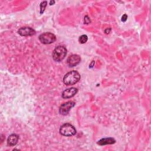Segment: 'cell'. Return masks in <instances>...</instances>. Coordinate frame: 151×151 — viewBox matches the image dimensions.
<instances>
[{
	"instance_id": "cell-1",
	"label": "cell",
	"mask_w": 151,
	"mask_h": 151,
	"mask_svg": "<svg viewBox=\"0 0 151 151\" xmlns=\"http://www.w3.org/2000/svg\"><path fill=\"white\" fill-rule=\"evenodd\" d=\"M80 79V75L77 71L73 70L67 73L63 77V83L67 86L76 84Z\"/></svg>"
},
{
	"instance_id": "cell-2",
	"label": "cell",
	"mask_w": 151,
	"mask_h": 151,
	"mask_svg": "<svg viewBox=\"0 0 151 151\" xmlns=\"http://www.w3.org/2000/svg\"><path fill=\"white\" fill-rule=\"evenodd\" d=\"M67 49L63 45H58L55 48L52 52V57L55 61H61L67 55Z\"/></svg>"
},
{
	"instance_id": "cell-3",
	"label": "cell",
	"mask_w": 151,
	"mask_h": 151,
	"mask_svg": "<svg viewBox=\"0 0 151 151\" xmlns=\"http://www.w3.org/2000/svg\"><path fill=\"white\" fill-rule=\"evenodd\" d=\"M77 131L76 128L70 123L63 124L60 128V133L65 136H72L76 134Z\"/></svg>"
},
{
	"instance_id": "cell-4",
	"label": "cell",
	"mask_w": 151,
	"mask_h": 151,
	"mask_svg": "<svg viewBox=\"0 0 151 151\" xmlns=\"http://www.w3.org/2000/svg\"><path fill=\"white\" fill-rule=\"evenodd\" d=\"M39 40L44 44H50L53 43L56 40V37L51 32H44L39 36Z\"/></svg>"
},
{
	"instance_id": "cell-5",
	"label": "cell",
	"mask_w": 151,
	"mask_h": 151,
	"mask_svg": "<svg viewBox=\"0 0 151 151\" xmlns=\"http://www.w3.org/2000/svg\"><path fill=\"white\" fill-rule=\"evenodd\" d=\"M75 106V102L73 101H68L62 104L59 108V112L62 115H66L68 113L70 110Z\"/></svg>"
},
{
	"instance_id": "cell-6",
	"label": "cell",
	"mask_w": 151,
	"mask_h": 151,
	"mask_svg": "<svg viewBox=\"0 0 151 151\" xmlns=\"http://www.w3.org/2000/svg\"><path fill=\"white\" fill-rule=\"evenodd\" d=\"M18 33L21 36H32L35 34V31L31 27H24L20 28L18 31Z\"/></svg>"
},
{
	"instance_id": "cell-7",
	"label": "cell",
	"mask_w": 151,
	"mask_h": 151,
	"mask_svg": "<svg viewBox=\"0 0 151 151\" xmlns=\"http://www.w3.org/2000/svg\"><path fill=\"white\" fill-rule=\"evenodd\" d=\"M80 61L81 58L78 55L73 54L68 57L67 62L70 67H75L80 63Z\"/></svg>"
},
{
	"instance_id": "cell-8",
	"label": "cell",
	"mask_w": 151,
	"mask_h": 151,
	"mask_svg": "<svg viewBox=\"0 0 151 151\" xmlns=\"http://www.w3.org/2000/svg\"><path fill=\"white\" fill-rule=\"evenodd\" d=\"M78 91V89L76 87H71L65 90L62 93V97L64 99H68L74 96Z\"/></svg>"
},
{
	"instance_id": "cell-9",
	"label": "cell",
	"mask_w": 151,
	"mask_h": 151,
	"mask_svg": "<svg viewBox=\"0 0 151 151\" xmlns=\"http://www.w3.org/2000/svg\"><path fill=\"white\" fill-rule=\"evenodd\" d=\"M19 136L16 134H10L7 139V144L9 146H14L18 143Z\"/></svg>"
},
{
	"instance_id": "cell-10",
	"label": "cell",
	"mask_w": 151,
	"mask_h": 151,
	"mask_svg": "<svg viewBox=\"0 0 151 151\" xmlns=\"http://www.w3.org/2000/svg\"><path fill=\"white\" fill-rule=\"evenodd\" d=\"M116 140L113 137H106L102 138L97 142V144L100 146L106 145H112L115 143Z\"/></svg>"
},
{
	"instance_id": "cell-11",
	"label": "cell",
	"mask_w": 151,
	"mask_h": 151,
	"mask_svg": "<svg viewBox=\"0 0 151 151\" xmlns=\"http://www.w3.org/2000/svg\"><path fill=\"white\" fill-rule=\"evenodd\" d=\"M47 1H42L41 2L40 7V14H42L44 12V11H45V9L47 6Z\"/></svg>"
},
{
	"instance_id": "cell-12",
	"label": "cell",
	"mask_w": 151,
	"mask_h": 151,
	"mask_svg": "<svg viewBox=\"0 0 151 151\" xmlns=\"http://www.w3.org/2000/svg\"><path fill=\"white\" fill-rule=\"evenodd\" d=\"M88 40V37L86 35H82L79 37L78 41L81 44H85Z\"/></svg>"
},
{
	"instance_id": "cell-13",
	"label": "cell",
	"mask_w": 151,
	"mask_h": 151,
	"mask_svg": "<svg viewBox=\"0 0 151 151\" xmlns=\"http://www.w3.org/2000/svg\"><path fill=\"white\" fill-rule=\"evenodd\" d=\"M84 24H89V23L91 22L90 18H89L87 15H86V16L84 17Z\"/></svg>"
},
{
	"instance_id": "cell-14",
	"label": "cell",
	"mask_w": 151,
	"mask_h": 151,
	"mask_svg": "<svg viewBox=\"0 0 151 151\" xmlns=\"http://www.w3.org/2000/svg\"><path fill=\"white\" fill-rule=\"evenodd\" d=\"M127 19V14H124V15H123V16L122 17V21L123 22H125Z\"/></svg>"
},
{
	"instance_id": "cell-15",
	"label": "cell",
	"mask_w": 151,
	"mask_h": 151,
	"mask_svg": "<svg viewBox=\"0 0 151 151\" xmlns=\"http://www.w3.org/2000/svg\"><path fill=\"white\" fill-rule=\"evenodd\" d=\"M110 31H111V28H107V29H106L105 30H104V32L106 33V34H109L110 32Z\"/></svg>"
},
{
	"instance_id": "cell-16",
	"label": "cell",
	"mask_w": 151,
	"mask_h": 151,
	"mask_svg": "<svg viewBox=\"0 0 151 151\" xmlns=\"http://www.w3.org/2000/svg\"><path fill=\"white\" fill-rule=\"evenodd\" d=\"M54 3H55V1H51L50 2V5H53Z\"/></svg>"
}]
</instances>
